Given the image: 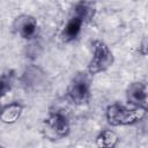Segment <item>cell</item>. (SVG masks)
I'll return each instance as SVG.
<instances>
[{
	"label": "cell",
	"instance_id": "cell-1",
	"mask_svg": "<svg viewBox=\"0 0 148 148\" xmlns=\"http://www.w3.org/2000/svg\"><path fill=\"white\" fill-rule=\"evenodd\" d=\"M146 116V109L132 104L113 103L106 109V119L112 126L134 124Z\"/></svg>",
	"mask_w": 148,
	"mask_h": 148
},
{
	"label": "cell",
	"instance_id": "cell-9",
	"mask_svg": "<svg viewBox=\"0 0 148 148\" xmlns=\"http://www.w3.org/2000/svg\"><path fill=\"white\" fill-rule=\"evenodd\" d=\"M119 141V138L116 132L111 130L102 131L96 138V145L98 148H113Z\"/></svg>",
	"mask_w": 148,
	"mask_h": 148
},
{
	"label": "cell",
	"instance_id": "cell-4",
	"mask_svg": "<svg viewBox=\"0 0 148 148\" xmlns=\"http://www.w3.org/2000/svg\"><path fill=\"white\" fill-rule=\"evenodd\" d=\"M69 123L61 113H52L45 119V131L49 136L61 139L69 133Z\"/></svg>",
	"mask_w": 148,
	"mask_h": 148
},
{
	"label": "cell",
	"instance_id": "cell-11",
	"mask_svg": "<svg viewBox=\"0 0 148 148\" xmlns=\"http://www.w3.org/2000/svg\"><path fill=\"white\" fill-rule=\"evenodd\" d=\"M0 148H3V147H0Z\"/></svg>",
	"mask_w": 148,
	"mask_h": 148
},
{
	"label": "cell",
	"instance_id": "cell-10",
	"mask_svg": "<svg viewBox=\"0 0 148 148\" xmlns=\"http://www.w3.org/2000/svg\"><path fill=\"white\" fill-rule=\"evenodd\" d=\"M95 12V5L92 2H80L75 8V17L81 22L89 20Z\"/></svg>",
	"mask_w": 148,
	"mask_h": 148
},
{
	"label": "cell",
	"instance_id": "cell-6",
	"mask_svg": "<svg viewBox=\"0 0 148 148\" xmlns=\"http://www.w3.org/2000/svg\"><path fill=\"white\" fill-rule=\"evenodd\" d=\"M126 98H127L128 104L146 109L147 98H148L146 83H143V82L131 83L126 89Z\"/></svg>",
	"mask_w": 148,
	"mask_h": 148
},
{
	"label": "cell",
	"instance_id": "cell-2",
	"mask_svg": "<svg viewBox=\"0 0 148 148\" xmlns=\"http://www.w3.org/2000/svg\"><path fill=\"white\" fill-rule=\"evenodd\" d=\"M113 64V54L109 46L102 42L96 40L92 44V57L89 62L88 72L90 75L106 71Z\"/></svg>",
	"mask_w": 148,
	"mask_h": 148
},
{
	"label": "cell",
	"instance_id": "cell-7",
	"mask_svg": "<svg viewBox=\"0 0 148 148\" xmlns=\"http://www.w3.org/2000/svg\"><path fill=\"white\" fill-rule=\"evenodd\" d=\"M23 79H24V83L32 89H38L42 86H44L46 82V77L44 73H42L39 68H35V67L28 68L23 75Z\"/></svg>",
	"mask_w": 148,
	"mask_h": 148
},
{
	"label": "cell",
	"instance_id": "cell-8",
	"mask_svg": "<svg viewBox=\"0 0 148 148\" xmlns=\"http://www.w3.org/2000/svg\"><path fill=\"white\" fill-rule=\"evenodd\" d=\"M23 106L20 103H10L0 112V120L5 124H14L22 114Z\"/></svg>",
	"mask_w": 148,
	"mask_h": 148
},
{
	"label": "cell",
	"instance_id": "cell-5",
	"mask_svg": "<svg viewBox=\"0 0 148 148\" xmlns=\"http://www.w3.org/2000/svg\"><path fill=\"white\" fill-rule=\"evenodd\" d=\"M13 29L22 38H31L37 32V20L29 14H21L14 20Z\"/></svg>",
	"mask_w": 148,
	"mask_h": 148
},
{
	"label": "cell",
	"instance_id": "cell-3",
	"mask_svg": "<svg viewBox=\"0 0 148 148\" xmlns=\"http://www.w3.org/2000/svg\"><path fill=\"white\" fill-rule=\"evenodd\" d=\"M89 75L90 74H87V73H79L72 79L67 91H68V96L73 102L81 104L88 99L89 92H90Z\"/></svg>",
	"mask_w": 148,
	"mask_h": 148
}]
</instances>
